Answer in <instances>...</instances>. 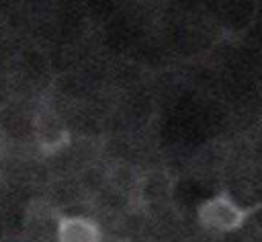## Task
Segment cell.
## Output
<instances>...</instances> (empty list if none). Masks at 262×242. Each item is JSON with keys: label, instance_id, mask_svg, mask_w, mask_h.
I'll return each instance as SVG.
<instances>
[{"label": "cell", "instance_id": "obj_1", "mask_svg": "<svg viewBox=\"0 0 262 242\" xmlns=\"http://www.w3.org/2000/svg\"><path fill=\"white\" fill-rule=\"evenodd\" d=\"M248 217V209L237 205L229 195L219 193L199 207V221L211 232H233Z\"/></svg>", "mask_w": 262, "mask_h": 242}, {"label": "cell", "instance_id": "obj_2", "mask_svg": "<svg viewBox=\"0 0 262 242\" xmlns=\"http://www.w3.org/2000/svg\"><path fill=\"white\" fill-rule=\"evenodd\" d=\"M100 228L96 221L82 215L61 217L57 224V242H100Z\"/></svg>", "mask_w": 262, "mask_h": 242}, {"label": "cell", "instance_id": "obj_3", "mask_svg": "<svg viewBox=\"0 0 262 242\" xmlns=\"http://www.w3.org/2000/svg\"><path fill=\"white\" fill-rule=\"evenodd\" d=\"M37 139L41 150L45 152H55L68 144V131L57 123L55 117H43L37 125Z\"/></svg>", "mask_w": 262, "mask_h": 242}]
</instances>
